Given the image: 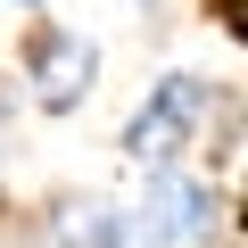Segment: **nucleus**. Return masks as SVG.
Returning a JSON list of instances; mask_svg holds the SVG:
<instances>
[{
    "mask_svg": "<svg viewBox=\"0 0 248 248\" xmlns=\"http://www.w3.org/2000/svg\"><path fill=\"white\" fill-rule=\"evenodd\" d=\"M215 91H223V75H199V66H166L133 108H124V124H116V157L124 166H190V149H199V124H207V108H215Z\"/></svg>",
    "mask_w": 248,
    "mask_h": 248,
    "instance_id": "f03ea898",
    "label": "nucleus"
},
{
    "mask_svg": "<svg viewBox=\"0 0 248 248\" xmlns=\"http://www.w3.org/2000/svg\"><path fill=\"white\" fill-rule=\"evenodd\" d=\"M17 124H25V91H17V75H0V166L17 157Z\"/></svg>",
    "mask_w": 248,
    "mask_h": 248,
    "instance_id": "39448f33",
    "label": "nucleus"
},
{
    "mask_svg": "<svg viewBox=\"0 0 248 248\" xmlns=\"http://www.w3.org/2000/svg\"><path fill=\"white\" fill-rule=\"evenodd\" d=\"M17 240L25 248H141L124 199H108V190H50L42 207H25Z\"/></svg>",
    "mask_w": 248,
    "mask_h": 248,
    "instance_id": "20e7f679",
    "label": "nucleus"
},
{
    "mask_svg": "<svg viewBox=\"0 0 248 248\" xmlns=\"http://www.w3.org/2000/svg\"><path fill=\"white\" fill-rule=\"evenodd\" d=\"M17 91L33 116H83L99 91V42L66 17H33L17 33Z\"/></svg>",
    "mask_w": 248,
    "mask_h": 248,
    "instance_id": "7ed1b4c3",
    "label": "nucleus"
},
{
    "mask_svg": "<svg viewBox=\"0 0 248 248\" xmlns=\"http://www.w3.org/2000/svg\"><path fill=\"white\" fill-rule=\"evenodd\" d=\"M124 215H133V240L141 248H232V232H240L232 223L240 199L215 190L199 166H141Z\"/></svg>",
    "mask_w": 248,
    "mask_h": 248,
    "instance_id": "f257e3e1",
    "label": "nucleus"
},
{
    "mask_svg": "<svg viewBox=\"0 0 248 248\" xmlns=\"http://www.w3.org/2000/svg\"><path fill=\"white\" fill-rule=\"evenodd\" d=\"M9 9H25V17H42V9H50V0H9Z\"/></svg>",
    "mask_w": 248,
    "mask_h": 248,
    "instance_id": "423d86ee",
    "label": "nucleus"
}]
</instances>
